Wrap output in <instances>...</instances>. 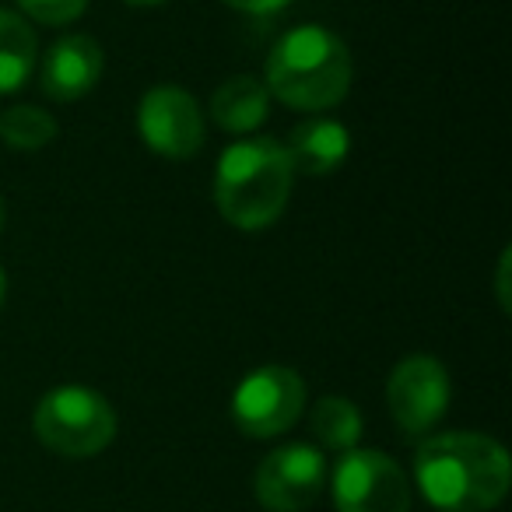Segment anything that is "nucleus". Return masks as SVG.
<instances>
[{
    "label": "nucleus",
    "mask_w": 512,
    "mask_h": 512,
    "mask_svg": "<svg viewBox=\"0 0 512 512\" xmlns=\"http://www.w3.org/2000/svg\"><path fill=\"white\" fill-rule=\"evenodd\" d=\"M414 481L439 512H491L509 495L512 463L491 435L439 432L414 453Z\"/></svg>",
    "instance_id": "1"
},
{
    "label": "nucleus",
    "mask_w": 512,
    "mask_h": 512,
    "mask_svg": "<svg viewBox=\"0 0 512 512\" xmlns=\"http://www.w3.org/2000/svg\"><path fill=\"white\" fill-rule=\"evenodd\" d=\"M295 169L274 137H249L221 151L214 169V200L228 225L242 232L271 228L288 207Z\"/></svg>",
    "instance_id": "2"
},
{
    "label": "nucleus",
    "mask_w": 512,
    "mask_h": 512,
    "mask_svg": "<svg viewBox=\"0 0 512 512\" xmlns=\"http://www.w3.org/2000/svg\"><path fill=\"white\" fill-rule=\"evenodd\" d=\"M264 85L278 102L302 113L334 109L351 88V50L323 25H299L267 53Z\"/></svg>",
    "instance_id": "3"
},
{
    "label": "nucleus",
    "mask_w": 512,
    "mask_h": 512,
    "mask_svg": "<svg viewBox=\"0 0 512 512\" xmlns=\"http://www.w3.org/2000/svg\"><path fill=\"white\" fill-rule=\"evenodd\" d=\"M32 432L50 453L88 460L116 439V411L99 390L57 386L32 411Z\"/></svg>",
    "instance_id": "4"
},
{
    "label": "nucleus",
    "mask_w": 512,
    "mask_h": 512,
    "mask_svg": "<svg viewBox=\"0 0 512 512\" xmlns=\"http://www.w3.org/2000/svg\"><path fill=\"white\" fill-rule=\"evenodd\" d=\"M306 411V383L288 365H260L232 393V421L249 439L285 435Z\"/></svg>",
    "instance_id": "5"
},
{
    "label": "nucleus",
    "mask_w": 512,
    "mask_h": 512,
    "mask_svg": "<svg viewBox=\"0 0 512 512\" xmlns=\"http://www.w3.org/2000/svg\"><path fill=\"white\" fill-rule=\"evenodd\" d=\"M327 481L337 512H411V481L383 449H348Z\"/></svg>",
    "instance_id": "6"
},
{
    "label": "nucleus",
    "mask_w": 512,
    "mask_h": 512,
    "mask_svg": "<svg viewBox=\"0 0 512 512\" xmlns=\"http://www.w3.org/2000/svg\"><path fill=\"white\" fill-rule=\"evenodd\" d=\"M327 488V460L309 442H288L260 460L253 495L267 512H306Z\"/></svg>",
    "instance_id": "7"
},
{
    "label": "nucleus",
    "mask_w": 512,
    "mask_h": 512,
    "mask_svg": "<svg viewBox=\"0 0 512 512\" xmlns=\"http://www.w3.org/2000/svg\"><path fill=\"white\" fill-rule=\"evenodd\" d=\"M386 404L404 435H428L449 411V372L439 358L411 355L390 372Z\"/></svg>",
    "instance_id": "8"
},
{
    "label": "nucleus",
    "mask_w": 512,
    "mask_h": 512,
    "mask_svg": "<svg viewBox=\"0 0 512 512\" xmlns=\"http://www.w3.org/2000/svg\"><path fill=\"white\" fill-rule=\"evenodd\" d=\"M137 134L162 158H193L204 148V113L179 85H155L137 106Z\"/></svg>",
    "instance_id": "9"
},
{
    "label": "nucleus",
    "mask_w": 512,
    "mask_h": 512,
    "mask_svg": "<svg viewBox=\"0 0 512 512\" xmlns=\"http://www.w3.org/2000/svg\"><path fill=\"white\" fill-rule=\"evenodd\" d=\"M102 67H106L102 46L92 36L71 32L60 36L39 64V88L53 102H78L99 85Z\"/></svg>",
    "instance_id": "10"
},
{
    "label": "nucleus",
    "mask_w": 512,
    "mask_h": 512,
    "mask_svg": "<svg viewBox=\"0 0 512 512\" xmlns=\"http://www.w3.org/2000/svg\"><path fill=\"white\" fill-rule=\"evenodd\" d=\"M288 162H292L295 176H330L348 162L351 134L344 123L330 120V116H309L292 130L285 144Z\"/></svg>",
    "instance_id": "11"
},
{
    "label": "nucleus",
    "mask_w": 512,
    "mask_h": 512,
    "mask_svg": "<svg viewBox=\"0 0 512 512\" xmlns=\"http://www.w3.org/2000/svg\"><path fill=\"white\" fill-rule=\"evenodd\" d=\"M271 113V92L260 78L249 74H235V78L221 81L211 95V116L221 130L228 134H249Z\"/></svg>",
    "instance_id": "12"
},
{
    "label": "nucleus",
    "mask_w": 512,
    "mask_h": 512,
    "mask_svg": "<svg viewBox=\"0 0 512 512\" xmlns=\"http://www.w3.org/2000/svg\"><path fill=\"white\" fill-rule=\"evenodd\" d=\"M39 39L18 11H0V95H15L36 74Z\"/></svg>",
    "instance_id": "13"
},
{
    "label": "nucleus",
    "mask_w": 512,
    "mask_h": 512,
    "mask_svg": "<svg viewBox=\"0 0 512 512\" xmlns=\"http://www.w3.org/2000/svg\"><path fill=\"white\" fill-rule=\"evenodd\" d=\"M309 428L320 439L323 449H334V453H348L362 439V414L351 404L348 397H323L316 400L313 414H309Z\"/></svg>",
    "instance_id": "14"
},
{
    "label": "nucleus",
    "mask_w": 512,
    "mask_h": 512,
    "mask_svg": "<svg viewBox=\"0 0 512 512\" xmlns=\"http://www.w3.org/2000/svg\"><path fill=\"white\" fill-rule=\"evenodd\" d=\"M0 137L15 151H39L57 137V120L39 106H11L0 113Z\"/></svg>",
    "instance_id": "15"
},
{
    "label": "nucleus",
    "mask_w": 512,
    "mask_h": 512,
    "mask_svg": "<svg viewBox=\"0 0 512 512\" xmlns=\"http://www.w3.org/2000/svg\"><path fill=\"white\" fill-rule=\"evenodd\" d=\"M18 8L39 25H67L85 15L88 0H18Z\"/></svg>",
    "instance_id": "16"
},
{
    "label": "nucleus",
    "mask_w": 512,
    "mask_h": 512,
    "mask_svg": "<svg viewBox=\"0 0 512 512\" xmlns=\"http://www.w3.org/2000/svg\"><path fill=\"white\" fill-rule=\"evenodd\" d=\"M228 8L246 11V15H278L288 0H225Z\"/></svg>",
    "instance_id": "17"
},
{
    "label": "nucleus",
    "mask_w": 512,
    "mask_h": 512,
    "mask_svg": "<svg viewBox=\"0 0 512 512\" xmlns=\"http://www.w3.org/2000/svg\"><path fill=\"white\" fill-rule=\"evenodd\" d=\"M509 260L512 253L509 249H502V260H498V274H495V292H498V306H502V313H509Z\"/></svg>",
    "instance_id": "18"
},
{
    "label": "nucleus",
    "mask_w": 512,
    "mask_h": 512,
    "mask_svg": "<svg viewBox=\"0 0 512 512\" xmlns=\"http://www.w3.org/2000/svg\"><path fill=\"white\" fill-rule=\"evenodd\" d=\"M4 221H8V204H4V193H0V232H4Z\"/></svg>",
    "instance_id": "19"
},
{
    "label": "nucleus",
    "mask_w": 512,
    "mask_h": 512,
    "mask_svg": "<svg viewBox=\"0 0 512 512\" xmlns=\"http://www.w3.org/2000/svg\"><path fill=\"white\" fill-rule=\"evenodd\" d=\"M4 299H8V278H4V271H0V306H4Z\"/></svg>",
    "instance_id": "20"
},
{
    "label": "nucleus",
    "mask_w": 512,
    "mask_h": 512,
    "mask_svg": "<svg viewBox=\"0 0 512 512\" xmlns=\"http://www.w3.org/2000/svg\"><path fill=\"white\" fill-rule=\"evenodd\" d=\"M130 4H148L151 8V4H165V0H130Z\"/></svg>",
    "instance_id": "21"
}]
</instances>
